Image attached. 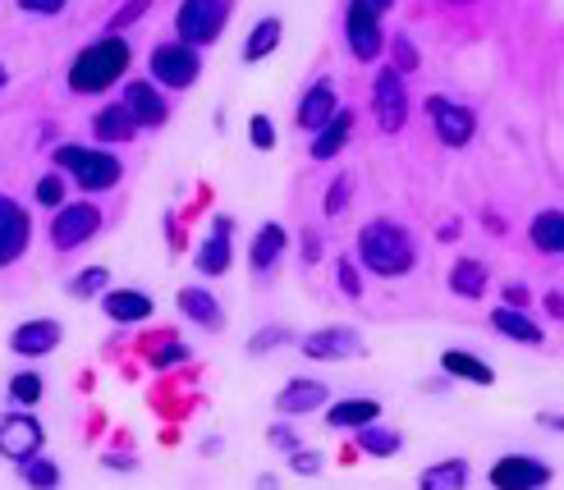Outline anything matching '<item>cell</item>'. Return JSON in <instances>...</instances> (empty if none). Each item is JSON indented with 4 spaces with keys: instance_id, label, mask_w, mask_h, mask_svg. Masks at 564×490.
I'll list each match as a JSON object with an SVG mask.
<instances>
[{
    "instance_id": "cell-33",
    "label": "cell",
    "mask_w": 564,
    "mask_h": 490,
    "mask_svg": "<svg viewBox=\"0 0 564 490\" xmlns=\"http://www.w3.org/2000/svg\"><path fill=\"white\" fill-rule=\"evenodd\" d=\"M23 481L28 486H33V490H55V486H61V468H55L51 464V458H28V464H23Z\"/></svg>"
},
{
    "instance_id": "cell-3",
    "label": "cell",
    "mask_w": 564,
    "mask_h": 490,
    "mask_svg": "<svg viewBox=\"0 0 564 490\" xmlns=\"http://www.w3.org/2000/svg\"><path fill=\"white\" fill-rule=\"evenodd\" d=\"M55 165L69 170V179L83 193H110L120 184V175H124V165H120L116 152H106V148H74V142L55 148Z\"/></svg>"
},
{
    "instance_id": "cell-10",
    "label": "cell",
    "mask_w": 564,
    "mask_h": 490,
    "mask_svg": "<svg viewBox=\"0 0 564 490\" xmlns=\"http://www.w3.org/2000/svg\"><path fill=\"white\" fill-rule=\"evenodd\" d=\"M42 445H46V426L33 413H10L6 422H0V454L14 458L19 468L28 464V458H37Z\"/></svg>"
},
{
    "instance_id": "cell-13",
    "label": "cell",
    "mask_w": 564,
    "mask_h": 490,
    "mask_svg": "<svg viewBox=\"0 0 564 490\" xmlns=\"http://www.w3.org/2000/svg\"><path fill=\"white\" fill-rule=\"evenodd\" d=\"M303 353L313 362H340V358H358L362 353V335L354 326H326L317 335L303 339Z\"/></svg>"
},
{
    "instance_id": "cell-31",
    "label": "cell",
    "mask_w": 564,
    "mask_h": 490,
    "mask_svg": "<svg viewBox=\"0 0 564 490\" xmlns=\"http://www.w3.org/2000/svg\"><path fill=\"white\" fill-rule=\"evenodd\" d=\"M93 133H97V142H129L133 138V120L124 115V106H106V110H97Z\"/></svg>"
},
{
    "instance_id": "cell-17",
    "label": "cell",
    "mask_w": 564,
    "mask_h": 490,
    "mask_svg": "<svg viewBox=\"0 0 564 490\" xmlns=\"http://www.w3.org/2000/svg\"><path fill=\"white\" fill-rule=\"evenodd\" d=\"M230 235H235V220L216 216L207 243L197 248V271H203V275H225V271H230Z\"/></svg>"
},
{
    "instance_id": "cell-23",
    "label": "cell",
    "mask_w": 564,
    "mask_h": 490,
    "mask_svg": "<svg viewBox=\"0 0 564 490\" xmlns=\"http://www.w3.org/2000/svg\"><path fill=\"white\" fill-rule=\"evenodd\" d=\"M377 417H381L377 399H340V403H330L326 409V422L335 431H362V426H372Z\"/></svg>"
},
{
    "instance_id": "cell-43",
    "label": "cell",
    "mask_w": 564,
    "mask_h": 490,
    "mask_svg": "<svg viewBox=\"0 0 564 490\" xmlns=\"http://www.w3.org/2000/svg\"><path fill=\"white\" fill-rule=\"evenodd\" d=\"M19 10L37 19H55V14H65V0H19Z\"/></svg>"
},
{
    "instance_id": "cell-9",
    "label": "cell",
    "mask_w": 564,
    "mask_h": 490,
    "mask_svg": "<svg viewBox=\"0 0 564 490\" xmlns=\"http://www.w3.org/2000/svg\"><path fill=\"white\" fill-rule=\"evenodd\" d=\"M101 229V211L93 207V202H74V207H61L51 220V243L61 248V252H74L83 248L93 235Z\"/></svg>"
},
{
    "instance_id": "cell-37",
    "label": "cell",
    "mask_w": 564,
    "mask_h": 490,
    "mask_svg": "<svg viewBox=\"0 0 564 490\" xmlns=\"http://www.w3.org/2000/svg\"><path fill=\"white\" fill-rule=\"evenodd\" d=\"M248 142L258 152H271L275 148V124L267 120V115H252V120H248Z\"/></svg>"
},
{
    "instance_id": "cell-8",
    "label": "cell",
    "mask_w": 564,
    "mask_h": 490,
    "mask_svg": "<svg viewBox=\"0 0 564 490\" xmlns=\"http://www.w3.org/2000/svg\"><path fill=\"white\" fill-rule=\"evenodd\" d=\"M551 481H555L551 464H542V458H532V454H505L491 464V486L496 490H542Z\"/></svg>"
},
{
    "instance_id": "cell-18",
    "label": "cell",
    "mask_w": 564,
    "mask_h": 490,
    "mask_svg": "<svg viewBox=\"0 0 564 490\" xmlns=\"http://www.w3.org/2000/svg\"><path fill=\"white\" fill-rule=\"evenodd\" d=\"M326 399H330V390H326L322 381H307V377H299V381H290L285 390L275 394V409L285 413V417H303V413H317Z\"/></svg>"
},
{
    "instance_id": "cell-42",
    "label": "cell",
    "mask_w": 564,
    "mask_h": 490,
    "mask_svg": "<svg viewBox=\"0 0 564 490\" xmlns=\"http://www.w3.org/2000/svg\"><path fill=\"white\" fill-rule=\"evenodd\" d=\"M349 193H354V175H340V179H335V188H330V197H326V216H340Z\"/></svg>"
},
{
    "instance_id": "cell-30",
    "label": "cell",
    "mask_w": 564,
    "mask_h": 490,
    "mask_svg": "<svg viewBox=\"0 0 564 490\" xmlns=\"http://www.w3.org/2000/svg\"><path fill=\"white\" fill-rule=\"evenodd\" d=\"M532 248L546 252V257L564 252V216L560 211H542L538 220H532Z\"/></svg>"
},
{
    "instance_id": "cell-6",
    "label": "cell",
    "mask_w": 564,
    "mask_h": 490,
    "mask_svg": "<svg viewBox=\"0 0 564 490\" xmlns=\"http://www.w3.org/2000/svg\"><path fill=\"white\" fill-rule=\"evenodd\" d=\"M152 78L161 83V88H175V92H184V88H193L197 83V74H203V61H197V51L193 46H180V42H161L156 51H152ZM152 83V88H156Z\"/></svg>"
},
{
    "instance_id": "cell-32",
    "label": "cell",
    "mask_w": 564,
    "mask_h": 490,
    "mask_svg": "<svg viewBox=\"0 0 564 490\" xmlns=\"http://www.w3.org/2000/svg\"><path fill=\"white\" fill-rule=\"evenodd\" d=\"M101 290H110V271H106V266H88V271H78V275L69 280V294H74L78 303L97 298Z\"/></svg>"
},
{
    "instance_id": "cell-36",
    "label": "cell",
    "mask_w": 564,
    "mask_h": 490,
    "mask_svg": "<svg viewBox=\"0 0 564 490\" xmlns=\"http://www.w3.org/2000/svg\"><path fill=\"white\" fill-rule=\"evenodd\" d=\"M390 55H394V65H390V69H394V74H400V78L417 69V51H413V42H409L404 33H400V37H394V42H390Z\"/></svg>"
},
{
    "instance_id": "cell-22",
    "label": "cell",
    "mask_w": 564,
    "mask_h": 490,
    "mask_svg": "<svg viewBox=\"0 0 564 490\" xmlns=\"http://www.w3.org/2000/svg\"><path fill=\"white\" fill-rule=\"evenodd\" d=\"M441 371L449 381H468V385H496V371L477 358V353H468V349H445L441 353Z\"/></svg>"
},
{
    "instance_id": "cell-34",
    "label": "cell",
    "mask_w": 564,
    "mask_h": 490,
    "mask_svg": "<svg viewBox=\"0 0 564 490\" xmlns=\"http://www.w3.org/2000/svg\"><path fill=\"white\" fill-rule=\"evenodd\" d=\"M46 394V385H42V377L37 371H19V377L10 381V399L19 403V409H33V403Z\"/></svg>"
},
{
    "instance_id": "cell-4",
    "label": "cell",
    "mask_w": 564,
    "mask_h": 490,
    "mask_svg": "<svg viewBox=\"0 0 564 490\" xmlns=\"http://www.w3.org/2000/svg\"><path fill=\"white\" fill-rule=\"evenodd\" d=\"M230 14H235L230 0H184V6L175 10V33H180L175 42L180 46H193V51L220 42Z\"/></svg>"
},
{
    "instance_id": "cell-27",
    "label": "cell",
    "mask_w": 564,
    "mask_h": 490,
    "mask_svg": "<svg viewBox=\"0 0 564 490\" xmlns=\"http://www.w3.org/2000/svg\"><path fill=\"white\" fill-rule=\"evenodd\" d=\"M354 440H358L362 454H372V458H394V454L404 449V436H400V431H394V426H381V422L362 426Z\"/></svg>"
},
{
    "instance_id": "cell-46",
    "label": "cell",
    "mask_w": 564,
    "mask_h": 490,
    "mask_svg": "<svg viewBox=\"0 0 564 490\" xmlns=\"http://www.w3.org/2000/svg\"><path fill=\"white\" fill-rule=\"evenodd\" d=\"M258 490H275V477H262V481H258Z\"/></svg>"
},
{
    "instance_id": "cell-24",
    "label": "cell",
    "mask_w": 564,
    "mask_h": 490,
    "mask_svg": "<svg viewBox=\"0 0 564 490\" xmlns=\"http://www.w3.org/2000/svg\"><path fill=\"white\" fill-rule=\"evenodd\" d=\"M491 326L505 335V339H519V344H532V349H538V344H546V330L532 322V316H523V312H514V307H496L491 312Z\"/></svg>"
},
{
    "instance_id": "cell-29",
    "label": "cell",
    "mask_w": 564,
    "mask_h": 490,
    "mask_svg": "<svg viewBox=\"0 0 564 490\" xmlns=\"http://www.w3.org/2000/svg\"><path fill=\"white\" fill-rule=\"evenodd\" d=\"M280 37H285V28H280V19H262V23L248 33V42H243V61H248V65L267 61V55L280 46Z\"/></svg>"
},
{
    "instance_id": "cell-21",
    "label": "cell",
    "mask_w": 564,
    "mask_h": 490,
    "mask_svg": "<svg viewBox=\"0 0 564 490\" xmlns=\"http://www.w3.org/2000/svg\"><path fill=\"white\" fill-rule=\"evenodd\" d=\"M175 303H180V312L188 316L193 326H203V330H220L225 326V307L216 303L212 290H193V284H188V290H180Z\"/></svg>"
},
{
    "instance_id": "cell-11",
    "label": "cell",
    "mask_w": 564,
    "mask_h": 490,
    "mask_svg": "<svg viewBox=\"0 0 564 490\" xmlns=\"http://www.w3.org/2000/svg\"><path fill=\"white\" fill-rule=\"evenodd\" d=\"M427 115H432V129H436V138L445 142V148H468L473 133H477V115L459 101H449V97H432Z\"/></svg>"
},
{
    "instance_id": "cell-35",
    "label": "cell",
    "mask_w": 564,
    "mask_h": 490,
    "mask_svg": "<svg viewBox=\"0 0 564 490\" xmlns=\"http://www.w3.org/2000/svg\"><path fill=\"white\" fill-rule=\"evenodd\" d=\"M294 335H290V326H267V330H258L248 339V353H271L275 344H290Z\"/></svg>"
},
{
    "instance_id": "cell-45",
    "label": "cell",
    "mask_w": 564,
    "mask_h": 490,
    "mask_svg": "<svg viewBox=\"0 0 564 490\" xmlns=\"http://www.w3.org/2000/svg\"><path fill=\"white\" fill-rule=\"evenodd\" d=\"M303 262H317V257H322V243H317V235H313V229H307V235H303Z\"/></svg>"
},
{
    "instance_id": "cell-16",
    "label": "cell",
    "mask_w": 564,
    "mask_h": 490,
    "mask_svg": "<svg viewBox=\"0 0 564 490\" xmlns=\"http://www.w3.org/2000/svg\"><path fill=\"white\" fill-rule=\"evenodd\" d=\"M55 344H61V322H51V316H42V322H23L10 335V349L19 358H46Z\"/></svg>"
},
{
    "instance_id": "cell-39",
    "label": "cell",
    "mask_w": 564,
    "mask_h": 490,
    "mask_svg": "<svg viewBox=\"0 0 564 490\" xmlns=\"http://www.w3.org/2000/svg\"><path fill=\"white\" fill-rule=\"evenodd\" d=\"M290 472L294 477H317L322 472V454L317 449H294L290 454Z\"/></svg>"
},
{
    "instance_id": "cell-7",
    "label": "cell",
    "mask_w": 564,
    "mask_h": 490,
    "mask_svg": "<svg viewBox=\"0 0 564 490\" xmlns=\"http://www.w3.org/2000/svg\"><path fill=\"white\" fill-rule=\"evenodd\" d=\"M372 115L381 133H400L409 124V88L394 69H381L372 83Z\"/></svg>"
},
{
    "instance_id": "cell-2",
    "label": "cell",
    "mask_w": 564,
    "mask_h": 490,
    "mask_svg": "<svg viewBox=\"0 0 564 490\" xmlns=\"http://www.w3.org/2000/svg\"><path fill=\"white\" fill-rule=\"evenodd\" d=\"M354 262H362L372 275L381 280H394V275H409L417 266V243L404 225H394V220H372V225H362V235H358V257Z\"/></svg>"
},
{
    "instance_id": "cell-15",
    "label": "cell",
    "mask_w": 564,
    "mask_h": 490,
    "mask_svg": "<svg viewBox=\"0 0 564 490\" xmlns=\"http://www.w3.org/2000/svg\"><path fill=\"white\" fill-rule=\"evenodd\" d=\"M335 110H340V97H335V83H330V78H322V83H313V88L303 92V101H299V129L322 133V129L335 120Z\"/></svg>"
},
{
    "instance_id": "cell-12",
    "label": "cell",
    "mask_w": 564,
    "mask_h": 490,
    "mask_svg": "<svg viewBox=\"0 0 564 490\" xmlns=\"http://www.w3.org/2000/svg\"><path fill=\"white\" fill-rule=\"evenodd\" d=\"M28 239H33V220H28V211L14 197L0 193V271L14 266L28 252Z\"/></svg>"
},
{
    "instance_id": "cell-1",
    "label": "cell",
    "mask_w": 564,
    "mask_h": 490,
    "mask_svg": "<svg viewBox=\"0 0 564 490\" xmlns=\"http://www.w3.org/2000/svg\"><path fill=\"white\" fill-rule=\"evenodd\" d=\"M129 65H133L129 42L120 33H106L97 42H88L69 61V88L83 92V97H97L106 88H116V83L129 74Z\"/></svg>"
},
{
    "instance_id": "cell-28",
    "label": "cell",
    "mask_w": 564,
    "mask_h": 490,
    "mask_svg": "<svg viewBox=\"0 0 564 490\" xmlns=\"http://www.w3.org/2000/svg\"><path fill=\"white\" fill-rule=\"evenodd\" d=\"M487 266L482 262H473V257H459L455 271H449V290H455L459 298H482L487 294Z\"/></svg>"
},
{
    "instance_id": "cell-20",
    "label": "cell",
    "mask_w": 564,
    "mask_h": 490,
    "mask_svg": "<svg viewBox=\"0 0 564 490\" xmlns=\"http://www.w3.org/2000/svg\"><path fill=\"white\" fill-rule=\"evenodd\" d=\"M101 307H106L110 322H120V326H138V322H148L156 303H152L143 290H110V294H101Z\"/></svg>"
},
{
    "instance_id": "cell-19",
    "label": "cell",
    "mask_w": 564,
    "mask_h": 490,
    "mask_svg": "<svg viewBox=\"0 0 564 490\" xmlns=\"http://www.w3.org/2000/svg\"><path fill=\"white\" fill-rule=\"evenodd\" d=\"M290 252V235L280 229L275 220L271 225H262L258 229V239H252V252H248V266H252V275H271L275 271V262Z\"/></svg>"
},
{
    "instance_id": "cell-40",
    "label": "cell",
    "mask_w": 564,
    "mask_h": 490,
    "mask_svg": "<svg viewBox=\"0 0 564 490\" xmlns=\"http://www.w3.org/2000/svg\"><path fill=\"white\" fill-rule=\"evenodd\" d=\"M335 275H340V290H345V298H362V284H358V262H354V257H340V266H335Z\"/></svg>"
},
{
    "instance_id": "cell-44",
    "label": "cell",
    "mask_w": 564,
    "mask_h": 490,
    "mask_svg": "<svg viewBox=\"0 0 564 490\" xmlns=\"http://www.w3.org/2000/svg\"><path fill=\"white\" fill-rule=\"evenodd\" d=\"M523 303H528V290H523V284H505V303H500V307H514V312H519Z\"/></svg>"
},
{
    "instance_id": "cell-5",
    "label": "cell",
    "mask_w": 564,
    "mask_h": 490,
    "mask_svg": "<svg viewBox=\"0 0 564 490\" xmlns=\"http://www.w3.org/2000/svg\"><path fill=\"white\" fill-rule=\"evenodd\" d=\"M390 14L386 0H358V6L345 10V42L354 61H377L386 37H381V19Z\"/></svg>"
},
{
    "instance_id": "cell-38",
    "label": "cell",
    "mask_w": 564,
    "mask_h": 490,
    "mask_svg": "<svg viewBox=\"0 0 564 490\" xmlns=\"http://www.w3.org/2000/svg\"><path fill=\"white\" fill-rule=\"evenodd\" d=\"M37 202H42V207H51V211H61V207H65V179H61V175H42Z\"/></svg>"
},
{
    "instance_id": "cell-14",
    "label": "cell",
    "mask_w": 564,
    "mask_h": 490,
    "mask_svg": "<svg viewBox=\"0 0 564 490\" xmlns=\"http://www.w3.org/2000/svg\"><path fill=\"white\" fill-rule=\"evenodd\" d=\"M124 115L133 120V129H161L165 120H171V106H165V97L152 88V83H124Z\"/></svg>"
},
{
    "instance_id": "cell-25",
    "label": "cell",
    "mask_w": 564,
    "mask_h": 490,
    "mask_svg": "<svg viewBox=\"0 0 564 490\" xmlns=\"http://www.w3.org/2000/svg\"><path fill=\"white\" fill-rule=\"evenodd\" d=\"M349 133H354V115L340 106V110H335V120L317 133V142H313L307 152H313V161H330V156H340V152H345V142H349Z\"/></svg>"
},
{
    "instance_id": "cell-26",
    "label": "cell",
    "mask_w": 564,
    "mask_h": 490,
    "mask_svg": "<svg viewBox=\"0 0 564 490\" xmlns=\"http://www.w3.org/2000/svg\"><path fill=\"white\" fill-rule=\"evenodd\" d=\"M468 486V464L464 458H441V464L422 468L417 490H464Z\"/></svg>"
},
{
    "instance_id": "cell-41",
    "label": "cell",
    "mask_w": 564,
    "mask_h": 490,
    "mask_svg": "<svg viewBox=\"0 0 564 490\" xmlns=\"http://www.w3.org/2000/svg\"><path fill=\"white\" fill-rule=\"evenodd\" d=\"M267 436H271V449H280V454H294V449H299V431H294L290 422H275Z\"/></svg>"
},
{
    "instance_id": "cell-47",
    "label": "cell",
    "mask_w": 564,
    "mask_h": 490,
    "mask_svg": "<svg viewBox=\"0 0 564 490\" xmlns=\"http://www.w3.org/2000/svg\"><path fill=\"white\" fill-rule=\"evenodd\" d=\"M6 83H10V69H6V65H0V88H6Z\"/></svg>"
}]
</instances>
